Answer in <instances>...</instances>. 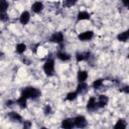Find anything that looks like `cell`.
<instances>
[{
	"instance_id": "obj_3",
	"label": "cell",
	"mask_w": 129,
	"mask_h": 129,
	"mask_svg": "<svg viewBox=\"0 0 129 129\" xmlns=\"http://www.w3.org/2000/svg\"><path fill=\"white\" fill-rule=\"evenodd\" d=\"M74 123L78 128H84L87 126V120L84 116H77L76 118H74Z\"/></svg>"
},
{
	"instance_id": "obj_12",
	"label": "cell",
	"mask_w": 129,
	"mask_h": 129,
	"mask_svg": "<svg viewBox=\"0 0 129 129\" xmlns=\"http://www.w3.org/2000/svg\"><path fill=\"white\" fill-rule=\"evenodd\" d=\"M8 118L12 122H20L21 121V116L18 113H16V112H10L8 114Z\"/></svg>"
},
{
	"instance_id": "obj_10",
	"label": "cell",
	"mask_w": 129,
	"mask_h": 129,
	"mask_svg": "<svg viewBox=\"0 0 129 129\" xmlns=\"http://www.w3.org/2000/svg\"><path fill=\"white\" fill-rule=\"evenodd\" d=\"M31 9H32V11L34 13H40L42 11V9H43V4L41 2H35V3L32 4Z\"/></svg>"
},
{
	"instance_id": "obj_15",
	"label": "cell",
	"mask_w": 129,
	"mask_h": 129,
	"mask_svg": "<svg viewBox=\"0 0 129 129\" xmlns=\"http://www.w3.org/2000/svg\"><path fill=\"white\" fill-rule=\"evenodd\" d=\"M117 38H118V40H120V41H127V40L129 39V30L124 31V32H121L120 34H118Z\"/></svg>"
},
{
	"instance_id": "obj_32",
	"label": "cell",
	"mask_w": 129,
	"mask_h": 129,
	"mask_svg": "<svg viewBox=\"0 0 129 129\" xmlns=\"http://www.w3.org/2000/svg\"><path fill=\"white\" fill-rule=\"evenodd\" d=\"M127 7H128V10H129V5H128V6H127Z\"/></svg>"
},
{
	"instance_id": "obj_17",
	"label": "cell",
	"mask_w": 129,
	"mask_h": 129,
	"mask_svg": "<svg viewBox=\"0 0 129 129\" xmlns=\"http://www.w3.org/2000/svg\"><path fill=\"white\" fill-rule=\"evenodd\" d=\"M114 128H116V129H124V128H126V122H125V120L124 119H119L117 121V123L115 124Z\"/></svg>"
},
{
	"instance_id": "obj_8",
	"label": "cell",
	"mask_w": 129,
	"mask_h": 129,
	"mask_svg": "<svg viewBox=\"0 0 129 129\" xmlns=\"http://www.w3.org/2000/svg\"><path fill=\"white\" fill-rule=\"evenodd\" d=\"M88 88H89V87H88V85H87L85 82L80 83V84L78 85V87H77V93H78V94H81V95H84V94L87 93Z\"/></svg>"
},
{
	"instance_id": "obj_7",
	"label": "cell",
	"mask_w": 129,
	"mask_h": 129,
	"mask_svg": "<svg viewBox=\"0 0 129 129\" xmlns=\"http://www.w3.org/2000/svg\"><path fill=\"white\" fill-rule=\"evenodd\" d=\"M29 19H30V14H29L27 11H23V12L21 13V15H20L19 21H20V23H21V24L25 25V24H27V23H28Z\"/></svg>"
},
{
	"instance_id": "obj_24",
	"label": "cell",
	"mask_w": 129,
	"mask_h": 129,
	"mask_svg": "<svg viewBox=\"0 0 129 129\" xmlns=\"http://www.w3.org/2000/svg\"><path fill=\"white\" fill-rule=\"evenodd\" d=\"M76 58H77V60H78V61L84 60V59H85V55H84V52H82V53L78 52V53L76 54Z\"/></svg>"
},
{
	"instance_id": "obj_25",
	"label": "cell",
	"mask_w": 129,
	"mask_h": 129,
	"mask_svg": "<svg viewBox=\"0 0 129 129\" xmlns=\"http://www.w3.org/2000/svg\"><path fill=\"white\" fill-rule=\"evenodd\" d=\"M50 113H51V107H50L49 105H46L45 108H44V114H45V115H48V114H50Z\"/></svg>"
},
{
	"instance_id": "obj_5",
	"label": "cell",
	"mask_w": 129,
	"mask_h": 129,
	"mask_svg": "<svg viewBox=\"0 0 129 129\" xmlns=\"http://www.w3.org/2000/svg\"><path fill=\"white\" fill-rule=\"evenodd\" d=\"M62 40H63V35L61 32H55L50 37V41L55 42V43H61Z\"/></svg>"
},
{
	"instance_id": "obj_22",
	"label": "cell",
	"mask_w": 129,
	"mask_h": 129,
	"mask_svg": "<svg viewBox=\"0 0 129 129\" xmlns=\"http://www.w3.org/2000/svg\"><path fill=\"white\" fill-rule=\"evenodd\" d=\"M8 8V3L6 2V0H1V13L6 12Z\"/></svg>"
},
{
	"instance_id": "obj_11",
	"label": "cell",
	"mask_w": 129,
	"mask_h": 129,
	"mask_svg": "<svg viewBox=\"0 0 129 129\" xmlns=\"http://www.w3.org/2000/svg\"><path fill=\"white\" fill-rule=\"evenodd\" d=\"M75 126V123H74V119H64L62 120L61 122V127L62 128H73Z\"/></svg>"
},
{
	"instance_id": "obj_13",
	"label": "cell",
	"mask_w": 129,
	"mask_h": 129,
	"mask_svg": "<svg viewBox=\"0 0 129 129\" xmlns=\"http://www.w3.org/2000/svg\"><path fill=\"white\" fill-rule=\"evenodd\" d=\"M87 78H88V74H87V72H85V71H79V72H78L77 79H78L79 83H83V82H85V81L87 80Z\"/></svg>"
},
{
	"instance_id": "obj_18",
	"label": "cell",
	"mask_w": 129,
	"mask_h": 129,
	"mask_svg": "<svg viewBox=\"0 0 129 129\" xmlns=\"http://www.w3.org/2000/svg\"><path fill=\"white\" fill-rule=\"evenodd\" d=\"M26 98L25 97H23V96H20V98L16 101V103L19 105V107L20 108H22V109H24V108H26Z\"/></svg>"
},
{
	"instance_id": "obj_1",
	"label": "cell",
	"mask_w": 129,
	"mask_h": 129,
	"mask_svg": "<svg viewBox=\"0 0 129 129\" xmlns=\"http://www.w3.org/2000/svg\"><path fill=\"white\" fill-rule=\"evenodd\" d=\"M40 95H41L40 91L35 89V88H33V87H26L21 92V96L25 97L26 99H33V100H35L38 97H40Z\"/></svg>"
},
{
	"instance_id": "obj_28",
	"label": "cell",
	"mask_w": 129,
	"mask_h": 129,
	"mask_svg": "<svg viewBox=\"0 0 129 129\" xmlns=\"http://www.w3.org/2000/svg\"><path fill=\"white\" fill-rule=\"evenodd\" d=\"M121 91L124 92V93H129V87H128V86H125Z\"/></svg>"
},
{
	"instance_id": "obj_31",
	"label": "cell",
	"mask_w": 129,
	"mask_h": 129,
	"mask_svg": "<svg viewBox=\"0 0 129 129\" xmlns=\"http://www.w3.org/2000/svg\"><path fill=\"white\" fill-rule=\"evenodd\" d=\"M12 103H13V102H12V101H10V100H9V101H7V102H6V106H8V107H10V106H11V104H12Z\"/></svg>"
},
{
	"instance_id": "obj_2",
	"label": "cell",
	"mask_w": 129,
	"mask_h": 129,
	"mask_svg": "<svg viewBox=\"0 0 129 129\" xmlns=\"http://www.w3.org/2000/svg\"><path fill=\"white\" fill-rule=\"evenodd\" d=\"M43 71L47 76H52L54 73V61L52 59H47L43 64Z\"/></svg>"
},
{
	"instance_id": "obj_30",
	"label": "cell",
	"mask_w": 129,
	"mask_h": 129,
	"mask_svg": "<svg viewBox=\"0 0 129 129\" xmlns=\"http://www.w3.org/2000/svg\"><path fill=\"white\" fill-rule=\"evenodd\" d=\"M22 60H23V62H26L27 64H29V63H30V61H29V60H28V59H27L26 57H24V58H23Z\"/></svg>"
},
{
	"instance_id": "obj_23",
	"label": "cell",
	"mask_w": 129,
	"mask_h": 129,
	"mask_svg": "<svg viewBox=\"0 0 129 129\" xmlns=\"http://www.w3.org/2000/svg\"><path fill=\"white\" fill-rule=\"evenodd\" d=\"M77 1H78V0H64V1H63V6H66V7H71V6L75 5V4L77 3Z\"/></svg>"
},
{
	"instance_id": "obj_29",
	"label": "cell",
	"mask_w": 129,
	"mask_h": 129,
	"mask_svg": "<svg viewBox=\"0 0 129 129\" xmlns=\"http://www.w3.org/2000/svg\"><path fill=\"white\" fill-rule=\"evenodd\" d=\"M122 3L124 5H126V6H128L129 5V0H122Z\"/></svg>"
},
{
	"instance_id": "obj_9",
	"label": "cell",
	"mask_w": 129,
	"mask_h": 129,
	"mask_svg": "<svg viewBox=\"0 0 129 129\" xmlns=\"http://www.w3.org/2000/svg\"><path fill=\"white\" fill-rule=\"evenodd\" d=\"M108 101H109V99H108V97H107V96H105V95H101V96H99L98 101H97L99 108L105 107V106L108 104Z\"/></svg>"
},
{
	"instance_id": "obj_4",
	"label": "cell",
	"mask_w": 129,
	"mask_h": 129,
	"mask_svg": "<svg viewBox=\"0 0 129 129\" xmlns=\"http://www.w3.org/2000/svg\"><path fill=\"white\" fill-rule=\"evenodd\" d=\"M98 108H99V106H98V103H97L96 98H95V97L90 98L89 101H88V104H87V109H88L89 111L93 112V111H96Z\"/></svg>"
},
{
	"instance_id": "obj_16",
	"label": "cell",
	"mask_w": 129,
	"mask_h": 129,
	"mask_svg": "<svg viewBox=\"0 0 129 129\" xmlns=\"http://www.w3.org/2000/svg\"><path fill=\"white\" fill-rule=\"evenodd\" d=\"M77 19L78 20H87V19H90V14L86 11H81L78 13V16H77Z\"/></svg>"
},
{
	"instance_id": "obj_20",
	"label": "cell",
	"mask_w": 129,
	"mask_h": 129,
	"mask_svg": "<svg viewBox=\"0 0 129 129\" xmlns=\"http://www.w3.org/2000/svg\"><path fill=\"white\" fill-rule=\"evenodd\" d=\"M103 82H104V80H102V79L96 80V81L93 83V87H94V89H96V90H99V89L102 87V85H103Z\"/></svg>"
},
{
	"instance_id": "obj_26",
	"label": "cell",
	"mask_w": 129,
	"mask_h": 129,
	"mask_svg": "<svg viewBox=\"0 0 129 129\" xmlns=\"http://www.w3.org/2000/svg\"><path fill=\"white\" fill-rule=\"evenodd\" d=\"M0 18H1V20H2V21H6V20H8V16L6 15V13H5V12H4V13H1Z\"/></svg>"
},
{
	"instance_id": "obj_14",
	"label": "cell",
	"mask_w": 129,
	"mask_h": 129,
	"mask_svg": "<svg viewBox=\"0 0 129 129\" xmlns=\"http://www.w3.org/2000/svg\"><path fill=\"white\" fill-rule=\"evenodd\" d=\"M56 56H57V58H59L60 60H63V61H67V60H69L71 58V55L68 54L64 51H58L57 54H56Z\"/></svg>"
},
{
	"instance_id": "obj_6",
	"label": "cell",
	"mask_w": 129,
	"mask_h": 129,
	"mask_svg": "<svg viewBox=\"0 0 129 129\" xmlns=\"http://www.w3.org/2000/svg\"><path fill=\"white\" fill-rule=\"evenodd\" d=\"M93 35H94L93 31H85L79 35V39L81 41H88L93 37Z\"/></svg>"
},
{
	"instance_id": "obj_19",
	"label": "cell",
	"mask_w": 129,
	"mask_h": 129,
	"mask_svg": "<svg viewBox=\"0 0 129 129\" xmlns=\"http://www.w3.org/2000/svg\"><path fill=\"white\" fill-rule=\"evenodd\" d=\"M25 49H26V45L24 43H19V44L16 45V51L18 53H20V54L23 53L25 51Z\"/></svg>"
},
{
	"instance_id": "obj_27",
	"label": "cell",
	"mask_w": 129,
	"mask_h": 129,
	"mask_svg": "<svg viewBox=\"0 0 129 129\" xmlns=\"http://www.w3.org/2000/svg\"><path fill=\"white\" fill-rule=\"evenodd\" d=\"M30 125H31V123L29 121H24V123H23V127L24 128H29Z\"/></svg>"
},
{
	"instance_id": "obj_21",
	"label": "cell",
	"mask_w": 129,
	"mask_h": 129,
	"mask_svg": "<svg viewBox=\"0 0 129 129\" xmlns=\"http://www.w3.org/2000/svg\"><path fill=\"white\" fill-rule=\"evenodd\" d=\"M78 96V93L77 92H72V93H69L67 95V100L68 101H74Z\"/></svg>"
}]
</instances>
